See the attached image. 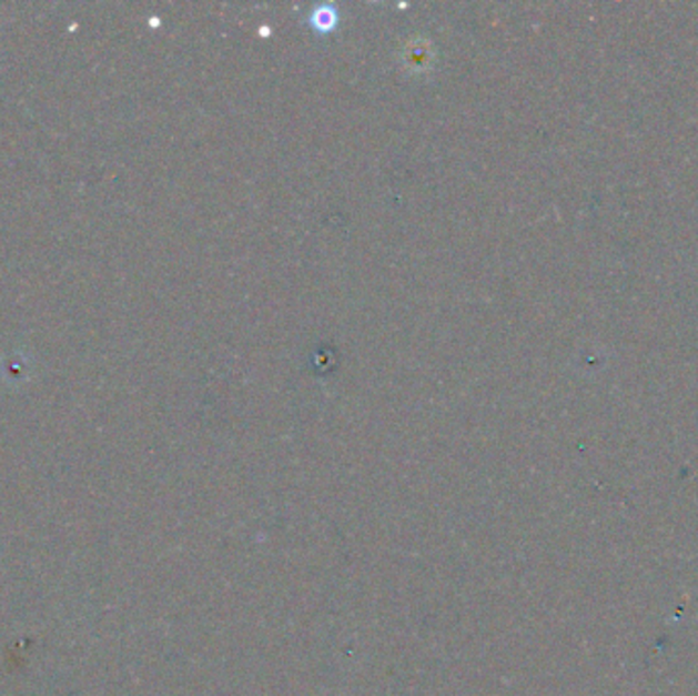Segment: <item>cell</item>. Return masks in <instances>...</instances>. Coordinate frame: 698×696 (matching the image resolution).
<instances>
[{
    "mask_svg": "<svg viewBox=\"0 0 698 696\" xmlns=\"http://www.w3.org/2000/svg\"><path fill=\"white\" fill-rule=\"evenodd\" d=\"M311 26L318 29V31H330V29L337 26V11L330 4L318 7L317 11L311 14Z\"/></svg>",
    "mask_w": 698,
    "mask_h": 696,
    "instance_id": "1",
    "label": "cell"
}]
</instances>
